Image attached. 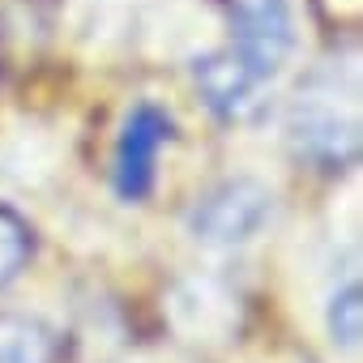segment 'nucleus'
I'll return each instance as SVG.
<instances>
[{
  "instance_id": "nucleus-6",
  "label": "nucleus",
  "mask_w": 363,
  "mask_h": 363,
  "mask_svg": "<svg viewBox=\"0 0 363 363\" xmlns=\"http://www.w3.org/2000/svg\"><path fill=\"white\" fill-rule=\"evenodd\" d=\"M56 333L39 316L5 312L0 316V363H52Z\"/></svg>"
},
{
  "instance_id": "nucleus-8",
  "label": "nucleus",
  "mask_w": 363,
  "mask_h": 363,
  "mask_svg": "<svg viewBox=\"0 0 363 363\" xmlns=\"http://www.w3.org/2000/svg\"><path fill=\"white\" fill-rule=\"evenodd\" d=\"M30 257V227L0 206V286H9Z\"/></svg>"
},
{
  "instance_id": "nucleus-7",
  "label": "nucleus",
  "mask_w": 363,
  "mask_h": 363,
  "mask_svg": "<svg viewBox=\"0 0 363 363\" xmlns=\"http://www.w3.org/2000/svg\"><path fill=\"white\" fill-rule=\"evenodd\" d=\"M329 337L337 342V346H359V337H363V291H359V282H346L333 299H329Z\"/></svg>"
},
{
  "instance_id": "nucleus-4",
  "label": "nucleus",
  "mask_w": 363,
  "mask_h": 363,
  "mask_svg": "<svg viewBox=\"0 0 363 363\" xmlns=\"http://www.w3.org/2000/svg\"><path fill=\"white\" fill-rule=\"evenodd\" d=\"M286 133H291L295 154L308 158L312 167H325V171L346 167L359 154V124H354V116H342L333 103H320L316 94H308V99H299L291 107Z\"/></svg>"
},
{
  "instance_id": "nucleus-5",
  "label": "nucleus",
  "mask_w": 363,
  "mask_h": 363,
  "mask_svg": "<svg viewBox=\"0 0 363 363\" xmlns=\"http://www.w3.org/2000/svg\"><path fill=\"white\" fill-rule=\"evenodd\" d=\"M193 82H197L201 99L210 103V111L223 116V120L244 124V120H252L261 111V86L265 82L257 73H248L227 48L193 60Z\"/></svg>"
},
{
  "instance_id": "nucleus-3",
  "label": "nucleus",
  "mask_w": 363,
  "mask_h": 363,
  "mask_svg": "<svg viewBox=\"0 0 363 363\" xmlns=\"http://www.w3.org/2000/svg\"><path fill=\"white\" fill-rule=\"evenodd\" d=\"M171 133H175V124L158 103H150V99L133 103V111L120 124V141H116V193L124 201H141L154 189L158 154L171 141Z\"/></svg>"
},
{
  "instance_id": "nucleus-1",
  "label": "nucleus",
  "mask_w": 363,
  "mask_h": 363,
  "mask_svg": "<svg viewBox=\"0 0 363 363\" xmlns=\"http://www.w3.org/2000/svg\"><path fill=\"white\" fill-rule=\"evenodd\" d=\"M269 214H274V193L257 179L240 175V179H223V184L197 197V206L189 210V231L206 248H235L257 240Z\"/></svg>"
},
{
  "instance_id": "nucleus-2",
  "label": "nucleus",
  "mask_w": 363,
  "mask_h": 363,
  "mask_svg": "<svg viewBox=\"0 0 363 363\" xmlns=\"http://www.w3.org/2000/svg\"><path fill=\"white\" fill-rule=\"evenodd\" d=\"M231 26V56L261 82L278 77L295 52V13L291 0H223Z\"/></svg>"
}]
</instances>
